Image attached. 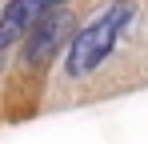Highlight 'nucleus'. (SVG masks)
Wrapping results in <instances>:
<instances>
[{"mask_svg": "<svg viewBox=\"0 0 148 144\" xmlns=\"http://www.w3.org/2000/svg\"><path fill=\"white\" fill-rule=\"evenodd\" d=\"M132 20V4L128 0H116V4H108L100 16L84 24V28H76L68 48H64V68L72 80H84V76H92V72L112 56V48L120 40V32L128 28Z\"/></svg>", "mask_w": 148, "mask_h": 144, "instance_id": "nucleus-1", "label": "nucleus"}, {"mask_svg": "<svg viewBox=\"0 0 148 144\" xmlns=\"http://www.w3.org/2000/svg\"><path fill=\"white\" fill-rule=\"evenodd\" d=\"M76 32V20L72 12L64 8V4H52V8H44L36 20L28 24V40H24V60L28 64H48L52 56L60 52V48H68V40H72Z\"/></svg>", "mask_w": 148, "mask_h": 144, "instance_id": "nucleus-2", "label": "nucleus"}, {"mask_svg": "<svg viewBox=\"0 0 148 144\" xmlns=\"http://www.w3.org/2000/svg\"><path fill=\"white\" fill-rule=\"evenodd\" d=\"M52 4H64V0H12L4 8V16H0V48H8L20 32H28V24Z\"/></svg>", "mask_w": 148, "mask_h": 144, "instance_id": "nucleus-3", "label": "nucleus"}]
</instances>
